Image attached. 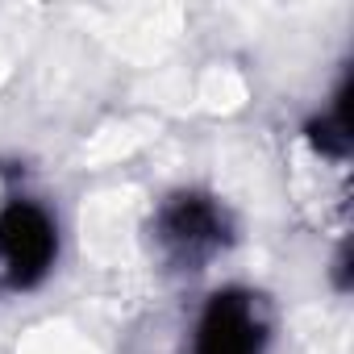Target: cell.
I'll list each match as a JSON object with an SVG mask.
<instances>
[{
    "instance_id": "1",
    "label": "cell",
    "mask_w": 354,
    "mask_h": 354,
    "mask_svg": "<svg viewBox=\"0 0 354 354\" xmlns=\"http://www.w3.org/2000/svg\"><path fill=\"white\" fill-rule=\"evenodd\" d=\"M59 259V225L38 201H9L0 209V275L26 292L50 275Z\"/></svg>"
},
{
    "instance_id": "3",
    "label": "cell",
    "mask_w": 354,
    "mask_h": 354,
    "mask_svg": "<svg viewBox=\"0 0 354 354\" xmlns=\"http://www.w3.org/2000/svg\"><path fill=\"white\" fill-rule=\"evenodd\" d=\"M263 342H267V317L259 296L225 288L205 304L192 354H263Z\"/></svg>"
},
{
    "instance_id": "4",
    "label": "cell",
    "mask_w": 354,
    "mask_h": 354,
    "mask_svg": "<svg viewBox=\"0 0 354 354\" xmlns=\"http://www.w3.org/2000/svg\"><path fill=\"white\" fill-rule=\"evenodd\" d=\"M308 138H313V146H317L321 154H329V158H342V154L350 150V80H342L333 104L308 125Z\"/></svg>"
},
{
    "instance_id": "2",
    "label": "cell",
    "mask_w": 354,
    "mask_h": 354,
    "mask_svg": "<svg viewBox=\"0 0 354 354\" xmlns=\"http://www.w3.org/2000/svg\"><path fill=\"white\" fill-rule=\"evenodd\" d=\"M154 230H158V242H162L167 259L175 267H188V271H196L201 263H209L230 242V217L205 192H180V196H171L158 209Z\"/></svg>"
}]
</instances>
